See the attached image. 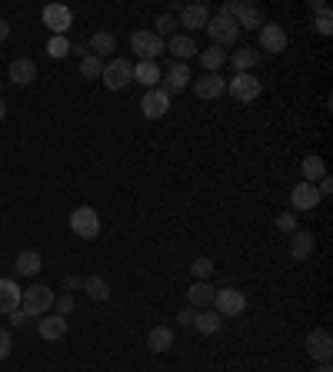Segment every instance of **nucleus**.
Listing matches in <instances>:
<instances>
[{
  "label": "nucleus",
  "instance_id": "nucleus-1",
  "mask_svg": "<svg viewBox=\"0 0 333 372\" xmlns=\"http://www.w3.org/2000/svg\"><path fill=\"white\" fill-rule=\"evenodd\" d=\"M54 293L47 289V286H31V289H24V296H20V309L27 313V319L31 316H47L50 309H54Z\"/></svg>",
  "mask_w": 333,
  "mask_h": 372
},
{
  "label": "nucleus",
  "instance_id": "nucleus-2",
  "mask_svg": "<svg viewBox=\"0 0 333 372\" xmlns=\"http://www.w3.org/2000/svg\"><path fill=\"white\" fill-rule=\"evenodd\" d=\"M67 223H70V229H74L80 239H97L100 236V213H97L93 207H77Z\"/></svg>",
  "mask_w": 333,
  "mask_h": 372
},
{
  "label": "nucleus",
  "instance_id": "nucleus-3",
  "mask_svg": "<svg viewBox=\"0 0 333 372\" xmlns=\"http://www.w3.org/2000/svg\"><path fill=\"white\" fill-rule=\"evenodd\" d=\"M100 80H104L107 90H123L130 80H134V63L123 57H114L104 63V74H100Z\"/></svg>",
  "mask_w": 333,
  "mask_h": 372
},
{
  "label": "nucleus",
  "instance_id": "nucleus-4",
  "mask_svg": "<svg viewBox=\"0 0 333 372\" xmlns=\"http://www.w3.org/2000/svg\"><path fill=\"white\" fill-rule=\"evenodd\" d=\"M213 309L224 316V319H237V316L247 309V296H243L240 289H217L213 293Z\"/></svg>",
  "mask_w": 333,
  "mask_h": 372
},
{
  "label": "nucleus",
  "instance_id": "nucleus-5",
  "mask_svg": "<svg viewBox=\"0 0 333 372\" xmlns=\"http://www.w3.org/2000/svg\"><path fill=\"white\" fill-rule=\"evenodd\" d=\"M207 37L213 40V47H230V44H237V37H240V27L230 20V17H210L207 20Z\"/></svg>",
  "mask_w": 333,
  "mask_h": 372
},
{
  "label": "nucleus",
  "instance_id": "nucleus-6",
  "mask_svg": "<svg viewBox=\"0 0 333 372\" xmlns=\"http://www.w3.org/2000/svg\"><path fill=\"white\" fill-rule=\"evenodd\" d=\"M44 27L54 30V37H67V30L74 27V14L67 3H47L44 7Z\"/></svg>",
  "mask_w": 333,
  "mask_h": 372
},
{
  "label": "nucleus",
  "instance_id": "nucleus-7",
  "mask_svg": "<svg viewBox=\"0 0 333 372\" xmlns=\"http://www.w3.org/2000/svg\"><path fill=\"white\" fill-rule=\"evenodd\" d=\"M130 47H134V54L140 60H157V54H164V40L153 30H134Z\"/></svg>",
  "mask_w": 333,
  "mask_h": 372
},
{
  "label": "nucleus",
  "instance_id": "nucleus-8",
  "mask_svg": "<svg viewBox=\"0 0 333 372\" xmlns=\"http://www.w3.org/2000/svg\"><path fill=\"white\" fill-rule=\"evenodd\" d=\"M227 90L233 93V100L240 104H254L260 97V80L254 74H233V80L227 83Z\"/></svg>",
  "mask_w": 333,
  "mask_h": 372
},
{
  "label": "nucleus",
  "instance_id": "nucleus-9",
  "mask_svg": "<svg viewBox=\"0 0 333 372\" xmlns=\"http://www.w3.org/2000/svg\"><path fill=\"white\" fill-rule=\"evenodd\" d=\"M166 110H170V97H166L160 87H153V90L144 93V100H140V113H144L147 120H160Z\"/></svg>",
  "mask_w": 333,
  "mask_h": 372
},
{
  "label": "nucleus",
  "instance_id": "nucleus-10",
  "mask_svg": "<svg viewBox=\"0 0 333 372\" xmlns=\"http://www.w3.org/2000/svg\"><path fill=\"white\" fill-rule=\"evenodd\" d=\"M307 353L310 359H317V362H330L333 359V339L327 329H313L310 336H307Z\"/></svg>",
  "mask_w": 333,
  "mask_h": 372
},
{
  "label": "nucleus",
  "instance_id": "nucleus-11",
  "mask_svg": "<svg viewBox=\"0 0 333 372\" xmlns=\"http://www.w3.org/2000/svg\"><path fill=\"white\" fill-rule=\"evenodd\" d=\"M194 93L200 100H217V97L227 93V80L220 74H203L200 80H194Z\"/></svg>",
  "mask_w": 333,
  "mask_h": 372
},
{
  "label": "nucleus",
  "instance_id": "nucleus-12",
  "mask_svg": "<svg viewBox=\"0 0 333 372\" xmlns=\"http://www.w3.org/2000/svg\"><path fill=\"white\" fill-rule=\"evenodd\" d=\"M260 47L267 54H284L287 50V30L280 27V24H263L260 27Z\"/></svg>",
  "mask_w": 333,
  "mask_h": 372
},
{
  "label": "nucleus",
  "instance_id": "nucleus-13",
  "mask_svg": "<svg viewBox=\"0 0 333 372\" xmlns=\"http://www.w3.org/2000/svg\"><path fill=\"white\" fill-rule=\"evenodd\" d=\"M290 203H293V209H303V213H310V209H317L320 207V193H317V186L313 183H297L293 186V193H290Z\"/></svg>",
  "mask_w": 333,
  "mask_h": 372
},
{
  "label": "nucleus",
  "instance_id": "nucleus-14",
  "mask_svg": "<svg viewBox=\"0 0 333 372\" xmlns=\"http://www.w3.org/2000/svg\"><path fill=\"white\" fill-rule=\"evenodd\" d=\"M37 332H40V339H47V343H57V339H63V336H67V316L47 313L44 319H40Z\"/></svg>",
  "mask_w": 333,
  "mask_h": 372
},
{
  "label": "nucleus",
  "instance_id": "nucleus-15",
  "mask_svg": "<svg viewBox=\"0 0 333 372\" xmlns=\"http://www.w3.org/2000/svg\"><path fill=\"white\" fill-rule=\"evenodd\" d=\"M207 20H210L207 3H187V7H180V20L177 24H183V27H190V30H203Z\"/></svg>",
  "mask_w": 333,
  "mask_h": 372
},
{
  "label": "nucleus",
  "instance_id": "nucleus-16",
  "mask_svg": "<svg viewBox=\"0 0 333 372\" xmlns=\"http://www.w3.org/2000/svg\"><path fill=\"white\" fill-rule=\"evenodd\" d=\"M33 80H37V63H33L31 57H17L14 63H10V83L31 87Z\"/></svg>",
  "mask_w": 333,
  "mask_h": 372
},
{
  "label": "nucleus",
  "instance_id": "nucleus-17",
  "mask_svg": "<svg viewBox=\"0 0 333 372\" xmlns=\"http://www.w3.org/2000/svg\"><path fill=\"white\" fill-rule=\"evenodd\" d=\"M187 83H190V67H187V63H173V67L166 70V83L160 90L170 97V93H183Z\"/></svg>",
  "mask_w": 333,
  "mask_h": 372
},
{
  "label": "nucleus",
  "instance_id": "nucleus-18",
  "mask_svg": "<svg viewBox=\"0 0 333 372\" xmlns=\"http://www.w3.org/2000/svg\"><path fill=\"white\" fill-rule=\"evenodd\" d=\"M20 296H24V289L14 283V280H0V313L7 316V313H14L17 306H20Z\"/></svg>",
  "mask_w": 333,
  "mask_h": 372
},
{
  "label": "nucleus",
  "instance_id": "nucleus-19",
  "mask_svg": "<svg viewBox=\"0 0 333 372\" xmlns=\"http://www.w3.org/2000/svg\"><path fill=\"white\" fill-rule=\"evenodd\" d=\"M164 47L177 57V63H187L190 57H197V44H194V37H180V33H173Z\"/></svg>",
  "mask_w": 333,
  "mask_h": 372
},
{
  "label": "nucleus",
  "instance_id": "nucleus-20",
  "mask_svg": "<svg viewBox=\"0 0 333 372\" xmlns=\"http://www.w3.org/2000/svg\"><path fill=\"white\" fill-rule=\"evenodd\" d=\"M160 63H157V60H140V63H137L134 67V80L137 83H144V87L147 90H153L157 87V83H160Z\"/></svg>",
  "mask_w": 333,
  "mask_h": 372
},
{
  "label": "nucleus",
  "instance_id": "nucleus-21",
  "mask_svg": "<svg viewBox=\"0 0 333 372\" xmlns=\"http://www.w3.org/2000/svg\"><path fill=\"white\" fill-rule=\"evenodd\" d=\"M233 24L240 30H260V10L257 3H237V10H233Z\"/></svg>",
  "mask_w": 333,
  "mask_h": 372
},
{
  "label": "nucleus",
  "instance_id": "nucleus-22",
  "mask_svg": "<svg viewBox=\"0 0 333 372\" xmlns=\"http://www.w3.org/2000/svg\"><path fill=\"white\" fill-rule=\"evenodd\" d=\"M213 293H217V289H213L210 283L197 280V283L187 289V299H190V306H194V309H210V306H213Z\"/></svg>",
  "mask_w": 333,
  "mask_h": 372
},
{
  "label": "nucleus",
  "instance_id": "nucleus-23",
  "mask_svg": "<svg viewBox=\"0 0 333 372\" xmlns=\"http://www.w3.org/2000/svg\"><path fill=\"white\" fill-rule=\"evenodd\" d=\"M87 50H91L93 57L104 60L107 54H114V50H117V37H114L110 30H97L91 40H87Z\"/></svg>",
  "mask_w": 333,
  "mask_h": 372
},
{
  "label": "nucleus",
  "instance_id": "nucleus-24",
  "mask_svg": "<svg viewBox=\"0 0 333 372\" xmlns=\"http://www.w3.org/2000/svg\"><path fill=\"white\" fill-rule=\"evenodd\" d=\"M194 329L203 332V336H213V332L224 329V316L217 313V309H200V313L194 316Z\"/></svg>",
  "mask_w": 333,
  "mask_h": 372
},
{
  "label": "nucleus",
  "instance_id": "nucleus-25",
  "mask_svg": "<svg viewBox=\"0 0 333 372\" xmlns=\"http://www.w3.org/2000/svg\"><path fill=\"white\" fill-rule=\"evenodd\" d=\"M40 269H44V259H40L37 250H20L17 253V273L20 276H37Z\"/></svg>",
  "mask_w": 333,
  "mask_h": 372
},
{
  "label": "nucleus",
  "instance_id": "nucleus-26",
  "mask_svg": "<svg viewBox=\"0 0 333 372\" xmlns=\"http://www.w3.org/2000/svg\"><path fill=\"white\" fill-rule=\"evenodd\" d=\"M303 183H320V179L327 177V163H323V156H317V153H310V156H303Z\"/></svg>",
  "mask_w": 333,
  "mask_h": 372
},
{
  "label": "nucleus",
  "instance_id": "nucleus-27",
  "mask_svg": "<svg viewBox=\"0 0 333 372\" xmlns=\"http://www.w3.org/2000/svg\"><path fill=\"white\" fill-rule=\"evenodd\" d=\"M310 253H313V233H303V229H297V233H293V239H290V256L300 263V259H307Z\"/></svg>",
  "mask_w": 333,
  "mask_h": 372
},
{
  "label": "nucleus",
  "instance_id": "nucleus-28",
  "mask_svg": "<svg viewBox=\"0 0 333 372\" xmlns=\"http://www.w3.org/2000/svg\"><path fill=\"white\" fill-rule=\"evenodd\" d=\"M147 346H150L153 353H166L170 346H173V329L170 326H153L147 332Z\"/></svg>",
  "mask_w": 333,
  "mask_h": 372
},
{
  "label": "nucleus",
  "instance_id": "nucleus-29",
  "mask_svg": "<svg viewBox=\"0 0 333 372\" xmlns=\"http://www.w3.org/2000/svg\"><path fill=\"white\" fill-rule=\"evenodd\" d=\"M200 63H203V74H217L224 63H227V54H224V47H207L203 54H200Z\"/></svg>",
  "mask_w": 333,
  "mask_h": 372
},
{
  "label": "nucleus",
  "instance_id": "nucleus-30",
  "mask_svg": "<svg viewBox=\"0 0 333 372\" xmlns=\"http://www.w3.org/2000/svg\"><path fill=\"white\" fill-rule=\"evenodd\" d=\"M84 293L91 299H97V302H107L110 299V283H107L104 276H87L84 280Z\"/></svg>",
  "mask_w": 333,
  "mask_h": 372
},
{
  "label": "nucleus",
  "instance_id": "nucleus-31",
  "mask_svg": "<svg viewBox=\"0 0 333 372\" xmlns=\"http://www.w3.org/2000/svg\"><path fill=\"white\" fill-rule=\"evenodd\" d=\"M260 60V54L254 50V47H240L237 54H233V70L237 74H250V67Z\"/></svg>",
  "mask_w": 333,
  "mask_h": 372
},
{
  "label": "nucleus",
  "instance_id": "nucleus-32",
  "mask_svg": "<svg viewBox=\"0 0 333 372\" xmlns=\"http://www.w3.org/2000/svg\"><path fill=\"white\" fill-rule=\"evenodd\" d=\"M100 74H104V60L100 57L87 54V57L80 60V76H84V80H100Z\"/></svg>",
  "mask_w": 333,
  "mask_h": 372
},
{
  "label": "nucleus",
  "instance_id": "nucleus-33",
  "mask_svg": "<svg viewBox=\"0 0 333 372\" xmlns=\"http://www.w3.org/2000/svg\"><path fill=\"white\" fill-rule=\"evenodd\" d=\"M190 273H194L197 280H203V283H210V276H213V259H210V256H197V259L190 263Z\"/></svg>",
  "mask_w": 333,
  "mask_h": 372
},
{
  "label": "nucleus",
  "instance_id": "nucleus-34",
  "mask_svg": "<svg viewBox=\"0 0 333 372\" xmlns=\"http://www.w3.org/2000/svg\"><path fill=\"white\" fill-rule=\"evenodd\" d=\"M173 30H177V17L173 14H160L157 17V24H153V33L164 40V37H173Z\"/></svg>",
  "mask_w": 333,
  "mask_h": 372
},
{
  "label": "nucleus",
  "instance_id": "nucleus-35",
  "mask_svg": "<svg viewBox=\"0 0 333 372\" xmlns=\"http://www.w3.org/2000/svg\"><path fill=\"white\" fill-rule=\"evenodd\" d=\"M47 54L54 60H63L70 54V40H67V37H50V40H47Z\"/></svg>",
  "mask_w": 333,
  "mask_h": 372
},
{
  "label": "nucleus",
  "instance_id": "nucleus-36",
  "mask_svg": "<svg viewBox=\"0 0 333 372\" xmlns=\"http://www.w3.org/2000/svg\"><path fill=\"white\" fill-rule=\"evenodd\" d=\"M313 27H317V33H323V37H330V33H333V17H330V10H323V14H317V20H313Z\"/></svg>",
  "mask_w": 333,
  "mask_h": 372
},
{
  "label": "nucleus",
  "instance_id": "nucleus-37",
  "mask_svg": "<svg viewBox=\"0 0 333 372\" xmlns=\"http://www.w3.org/2000/svg\"><path fill=\"white\" fill-rule=\"evenodd\" d=\"M277 229H284V233H297V216H293V213H280V216H277Z\"/></svg>",
  "mask_w": 333,
  "mask_h": 372
},
{
  "label": "nucleus",
  "instance_id": "nucleus-38",
  "mask_svg": "<svg viewBox=\"0 0 333 372\" xmlns=\"http://www.w3.org/2000/svg\"><path fill=\"white\" fill-rule=\"evenodd\" d=\"M54 309H57V316H70L74 313V296H57L54 299Z\"/></svg>",
  "mask_w": 333,
  "mask_h": 372
},
{
  "label": "nucleus",
  "instance_id": "nucleus-39",
  "mask_svg": "<svg viewBox=\"0 0 333 372\" xmlns=\"http://www.w3.org/2000/svg\"><path fill=\"white\" fill-rule=\"evenodd\" d=\"M10 349H14V339H10V332H7V329H0V359L10 356Z\"/></svg>",
  "mask_w": 333,
  "mask_h": 372
},
{
  "label": "nucleus",
  "instance_id": "nucleus-40",
  "mask_svg": "<svg viewBox=\"0 0 333 372\" xmlns=\"http://www.w3.org/2000/svg\"><path fill=\"white\" fill-rule=\"evenodd\" d=\"M194 316H197V309H194V306H187V309H180L177 319H180V326H194Z\"/></svg>",
  "mask_w": 333,
  "mask_h": 372
},
{
  "label": "nucleus",
  "instance_id": "nucleus-41",
  "mask_svg": "<svg viewBox=\"0 0 333 372\" xmlns=\"http://www.w3.org/2000/svg\"><path fill=\"white\" fill-rule=\"evenodd\" d=\"M7 319H10V326H24V323H27V313H24V309L17 306L14 313H7Z\"/></svg>",
  "mask_w": 333,
  "mask_h": 372
},
{
  "label": "nucleus",
  "instance_id": "nucleus-42",
  "mask_svg": "<svg viewBox=\"0 0 333 372\" xmlns=\"http://www.w3.org/2000/svg\"><path fill=\"white\" fill-rule=\"evenodd\" d=\"M63 289H70V293H74V289H84V280H80V276H67V280H63Z\"/></svg>",
  "mask_w": 333,
  "mask_h": 372
},
{
  "label": "nucleus",
  "instance_id": "nucleus-43",
  "mask_svg": "<svg viewBox=\"0 0 333 372\" xmlns=\"http://www.w3.org/2000/svg\"><path fill=\"white\" fill-rule=\"evenodd\" d=\"M307 7H310V14H323V10H330V7H327L323 0H310Z\"/></svg>",
  "mask_w": 333,
  "mask_h": 372
},
{
  "label": "nucleus",
  "instance_id": "nucleus-44",
  "mask_svg": "<svg viewBox=\"0 0 333 372\" xmlns=\"http://www.w3.org/2000/svg\"><path fill=\"white\" fill-rule=\"evenodd\" d=\"M7 37H10V24L0 17V40H7Z\"/></svg>",
  "mask_w": 333,
  "mask_h": 372
},
{
  "label": "nucleus",
  "instance_id": "nucleus-45",
  "mask_svg": "<svg viewBox=\"0 0 333 372\" xmlns=\"http://www.w3.org/2000/svg\"><path fill=\"white\" fill-rule=\"evenodd\" d=\"M313 372H333V366H330V362H320V366H317Z\"/></svg>",
  "mask_w": 333,
  "mask_h": 372
},
{
  "label": "nucleus",
  "instance_id": "nucleus-46",
  "mask_svg": "<svg viewBox=\"0 0 333 372\" xmlns=\"http://www.w3.org/2000/svg\"><path fill=\"white\" fill-rule=\"evenodd\" d=\"M7 117V104H3V97H0V120Z\"/></svg>",
  "mask_w": 333,
  "mask_h": 372
},
{
  "label": "nucleus",
  "instance_id": "nucleus-47",
  "mask_svg": "<svg viewBox=\"0 0 333 372\" xmlns=\"http://www.w3.org/2000/svg\"><path fill=\"white\" fill-rule=\"evenodd\" d=\"M0 90H3V83H0Z\"/></svg>",
  "mask_w": 333,
  "mask_h": 372
}]
</instances>
